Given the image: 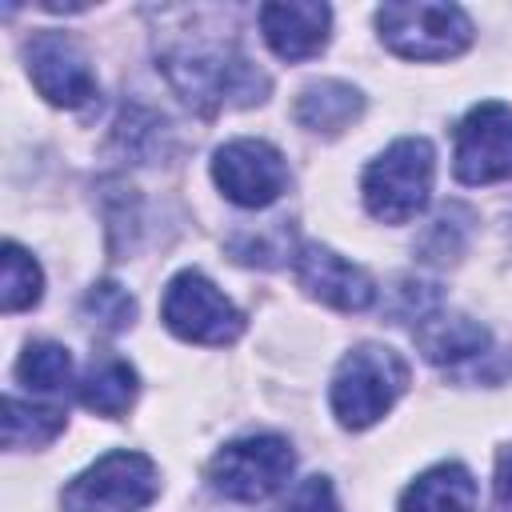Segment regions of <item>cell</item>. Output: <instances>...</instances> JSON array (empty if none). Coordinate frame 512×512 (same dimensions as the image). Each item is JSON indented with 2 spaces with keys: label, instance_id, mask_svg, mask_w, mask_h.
Instances as JSON below:
<instances>
[{
  "label": "cell",
  "instance_id": "9c48e42d",
  "mask_svg": "<svg viewBox=\"0 0 512 512\" xmlns=\"http://www.w3.org/2000/svg\"><path fill=\"white\" fill-rule=\"evenodd\" d=\"M212 180L216 188L240 204V208H268L288 188V160L276 144L240 136L216 148L212 156Z\"/></svg>",
  "mask_w": 512,
  "mask_h": 512
},
{
  "label": "cell",
  "instance_id": "d6986e66",
  "mask_svg": "<svg viewBox=\"0 0 512 512\" xmlns=\"http://www.w3.org/2000/svg\"><path fill=\"white\" fill-rule=\"evenodd\" d=\"M40 292H44L40 264L16 240H8L4 244V276H0V308L4 312H24L40 300Z\"/></svg>",
  "mask_w": 512,
  "mask_h": 512
},
{
  "label": "cell",
  "instance_id": "ac0fdd59",
  "mask_svg": "<svg viewBox=\"0 0 512 512\" xmlns=\"http://www.w3.org/2000/svg\"><path fill=\"white\" fill-rule=\"evenodd\" d=\"M16 380L32 392H64L72 384V356L56 340H32L16 360Z\"/></svg>",
  "mask_w": 512,
  "mask_h": 512
},
{
  "label": "cell",
  "instance_id": "e0dca14e",
  "mask_svg": "<svg viewBox=\"0 0 512 512\" xmlns=\"http://www.w3.org/2000/svg\"><path fill=\"white\" fill-rule=\"evenodd\" d=\"M64 432V412L48 404H28L4 396V444L8 448H44Z\"/></svg>",
  "mask_w": 512,
  "mask_h": 512
},
{
  "label": "cell",
  "instance_id": "ba28073f",
  "mask_svg": "<svg viewBox=\"0 0 512 512\" xmlns=\"http://www.w3.org/2000/svg\"><path fill=\"white\" fill-rule=\"evenodd\" d=\"M452 172L460 184H500L512 180V108L500 100L476 104L456 128Z\"/></svg>",
  "mask_w": 512,
  "mask_h": 512
},
{
  "label": "cell",
  "instance_id": "52a82bcc",
  "mask_svg": "<svg viewBox=\"0 0 512 512\" xmlns=\"http://www.w3.org/2000/svg\"><path fill=\"white\" fill-rule=\"evenodd\" d=\"M160 320L188 344H232L244 332V312L196 268H184L168 280Z\"/></svg>",
  "mask_w": 512,
  "mask_h": 512
},
{
  "label": "cell",
  "instance_id": "5b68a950",
  "mask_svg": "<svg viewBox=\"0 0 512 512\" xmlns=\"http://www.w3.org/2000/svg\"><path fill=\"white\" fill-rule=\"evenodd\" d=\"M160 492V472L144 452H104L60 492L64 512H144Z\"/></svg>",
  "mask_w": 512,
  "mask_h": 512
},
{
  "label": "cell",
  "instance_id": "ffe728a7",
  "mask_svg": "<svg viewBox=\"0 0 512 512\" xmlns=\"http://www.w3.org/2000/svg\"><path fill=\"white\" fill-rule=\"evenodd\" d=\"M84 316H88L92 324H100L104 332H120V328L132 324V316H136V300H132L120 284L100 280V284H92L88 296H84Z\"/></svg>",
  "mask_w": 512,
  "mask_h": 512
},
{
  "label": "cell",
  "instance_id": "9a60e30c",
  "mask_svg": "<svg viewBox=\"0 0 512 512\" xmlns=\"http://www.w3.org/2000/svg\"><path fill=\"white\" fill-rule=\"evenodd\" d=\"M360 112H364V96L344 80H312L296 96V124L320 136H336L352 128Z\"/></svg>",
  "mask_w": 512,
  "mask_h": 512
},
{
  "label": "cell",
  "instance_id": "4fadbf2b",
  "mask_svg": "<svg viewBox=\"0 0 512 512\" xmlns=\"http://www.w3.org/2000/svg\"><path fill=\"white\" fill-rule=\"evenodd\" d=\"M416 344L432 364H464L488 352L492 336L480 320H468L460 312H428L416 324Z\"/></svg>",
  "mask_w": 512,
  "mask_h": 512
},
{
  "label": "cell",
  "instance_id": "3957f363",
  "mask_svg": "<svg viewBox=\"0 0 512 512\" xmlns=\"http://www.w3.org/2000/svg\"><path fill=\"white\" fill-rule=\"evenodd\" d=\"M436 180V152L424 136H404L388 144L360 180L364 208L380 224H408L416 212H424Z\"/></svg>",
  "mask_w": 512,
  "mask_h": 512
},
{
  "label": "cell",
  "instance_id": "7c38bea8",
  "mask_svg": "<svg viewBox=\"0 0 512 512\" xmlns=\"http://www.w3.org/2000/svg\"><path fill=\"white\" fill-rule=\"evenodd\" d=\"M256 20H260L268 48L280 60L296 64V60H312L328 44L332 8L328 4H304V0H276V4H260Z\"/></svg>",
  "mask_w": 512,
  "mask_h": 512
},
{
  "label": "cell",
  "instance_id": "44dd1931",
  "mask_svg": "<svg viewBox=\"0 0 512 512\" xmlns=\"http://www.w3.org/2000/svg\"><path fill=\"white\" fill-rule=\"evenodd\" d=\"M280 512H340V504H336V492H332L328 476H304L292 488V496L284 500Z\"/></svg>",
  "mask_w": 512,
  "mask_h": 512
},
{
  "label": "cell",
  "instance_id": "8fae6325",
  "mask_svg": "<svg viewBox=\"0 0 512 512\" xmlns=\"http://www.w3.org/2000/svg\"><path fill=\"white\" fill-rule=\"evenodd\" d=\"M292 272H296V284H300L312 300H320V304H328V308L364 312V308H372V300H376L372 276H368L364 268H356L352 260H344L340 252L316 244V240H308V244L296 248Z\"/></svg>",
  "mask_w": 512,
  "mask_h": 512
},
{
  "label": "cell",
  "instance_id": "6da1fadb",
  "mask_svg": "<svg viewBox=\"0 0 512 512\" xmlns=\"http://www.w3.org/2000/svg\"><path fill=\"white\" fill-rule=\"evenodd\" d=\"M160 68L168 76V84L184 96V104H192L196 112L212 116L224 104L248 108L260 104L268 92V76L248 64L240 52H232L228 44H184L160 56Z\"/></svg>",
  "mask_w": 512,
  "mask_h": 512
},
{
  "label": "cell",
  "instance_id": "30bf717a",
  "mask_svg": "<svg viewBox=\"0 0 512 512\" xmlns=\"http://www.w3.org/2000/svg\"><path fill=\"white\" fill-rule=\"evenodd\" d=\"M24 60H28V76L36 84V92L56 108H84L100 96L88 56L64 32H52V28L36 32L24 44Z\"/></svg>",
  "mask_w": 512,
  "mask_h": 512
},
{
  "label": "cell",
  "instance_id": "7402d4cb",
  "mask_svg": "<svg viewBox=\"0 0 512 512\" xmlns=\"http://www.w3.org/2000/svg\"><path fill=\"white\" fill-rule=\"evenodd\" d=\"M492 492H496V512H512V444L496 456V480H492Z\"/></svg>",
  "mask_w": 512,
  "mask_h": 512
},
{
  "label": "cell",
  "instance_id": "2e32d148",
  "mask_svg": "<svg viewBox=\"0 0 512 512\" xmlns=\"http://www.w3.org/2000/svg\"><path fill=\"white\" fill-rule=\"evenodd\" d=\"M140 392V380H136V368L120 356H100L92 360V368L84 372L80 380V404L96 416H124L132 408Z\"/></svg>",
  "mask_w": 512,
  "mask_h": 512
},
{
  "label": "cell",
  "instance_id": "7a4b0ae2",
  "mask_svg": "<svg viewBox=\"0 0 512 512\" xmlns=\"http://www.w3.org/2000/svg\"><path fill=\"white\" fill-rule=\"evenodd\" d=\"M408 388V364L396 348L388 344H356L332 376L328 400L340 420V428L360 432L372 428Z\"/></svg>",
  "mask_w": 512,
  "mask_h": 512
},
{
  "label": "cell",
  "instance_id": "5bb4252c",
  "mask_svg": "<svg viewBox=\"0 0 512 512\" xmlns=\"http://www.w3.org/2000/svg\"><path fill=\"white\" fill-rule=\"evenodd\" d=\"M400 512H476V480L456 460L436 464L404 488Z\"/></svg>",
  "mask_w": 512,
  "mask_h": 512
},
{
  "label": "cell",
  "instance_id": "8992f818",
  "mask_svg": "<svg viewBox=\"0 0 512 512\" xmlns=\"http://www.w3.org/2000/svg\"><path fill=\"white\" fill-rule=\"evenodd\" d=\"M296 468V452L284 436L276 432H256V436H240L232 444H224L212 460H208V484L228 496V500H268L272 492H280L288 484Z\"/></svg>",
  "mask_w": 512,
  "mask_h": 512
},
{
  "label": "cell",
  "instance_id": "277c9868",
  "mask_svg": "<svg viewBox=\"0 0 512 512\" xmlns=\"http://www.w3.org/2000/svg\"><path fill=\"white\" fill-rule=\"evenodd\" d=\"M376 32L388 52L404 60H452L472 44V20L456 4H384L376 12Z\"/></svg>",
  "mask_w": 512,
  "mask_h": 512
}]
</instances>
